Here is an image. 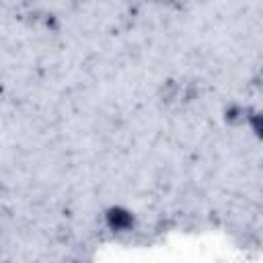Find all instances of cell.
I'll list each match as a JSON object with an SVG mask.
<instances>
[{
  "label": "cell",
  "mask_w": 263,
  "mask_h": 263,
  "mask_svg": "<svg viewBox=\"0 0 263 263\" xmlns=\"http://www.w3.org/2000/svg\"><path fill=\"white\" fill-rule=\"evenodd\" d=\"M109 222H111V226H115V228H126V226L132 222V216H130L128 212H124V210H111Z\"/></svg>",
  "instance_id": "6da1fadb"
}]
</instances>
